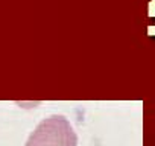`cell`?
Listing matches in <instances>:
<instances>
[{"mask_svg":"<svg viewBox=\"0 0 155 146\" xmlns=\"http://www.w3.org/2000/svg\"><path fill=\"white\" fill-rule=\"evenodd\" d=\"M25 146H78V135L65 116L52 114L37 125Z\"/></svg>","mask_w":155,"mask_h":146,"instance_id":"cell-1","label":"cell"}]
</instances>
